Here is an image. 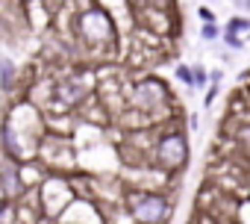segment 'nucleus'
<instances>
[{
    "instance_id": "1",
    "label": "nucleus",
    "mask_w": 250,
    "mask_h": 224,
    "mask_svg": "<svg viewBox=\"0 0 250 224\" xmlns=\"http://www.w3.org/2000/svg\"><path fill=\"white\" fill-rule=\"evenodd\" d=\"M127 203H130V215L139 224H165V218L171 212L168 201L162 195H156V192H139V189H133L130 198H127Z\"/></svg>"
},
{
    "instance_id": "9",
    "label": "nucleus",
    "mask_w": 250,
    "mask_h": 224,
    "mask_svg": "<svg viewBox=\"0 0 250 224\" xmlns=\"http://www.w3.org/2000/svg\"><path fill=\"white\" fill-rule=\"evenodd\" d=\"M215 97H218V83H215V86H212V89H209V94H206V106H209V103H212V100H215Z\"/></svg>"
},
{
    "instance_id": "10",
    "label": "nucleus",
    "mask_w": 250,
    "mask_h": 224,
    "mask_svg": "<svg viewBox=\"0 0 250 224\" xmlns=\"http://www.w3.org/2000/svg\"><path fill=\"white\" fill-rule=\"evenodd\" d=\"M3 215H6V209H0V221H3Z\"/></svg>"
},
{
    "instance_id": "7",
    "label": "nucleus",
    "mask_w": 250,
    "mask_h": 224,
    "mask_svg": "<svg viewBox=\"0 0 250 224\" xmlns=\"http://www.w3.org/2000/svg\"><path fill=\"white\" fill-rule=\"evenodd\" d=\"M224 39H227V45H229L232 50H241V47H244V42H241L238 36H232V33H224Z\"/></svg>"
},
{
    "instance_id": "3",
    "label": "nucleus",
    "mask_w": 250,
    "mask_h": 224,
    "mask_svg": "<svg viewBox=\"0 0 250 224\" xmlns=\"http://www.w3.org/2000/svg\"><path fill=\"white\" fill-rule=\"evenodd\" d=\"M247 30H250V21H247V18H232V21L227 24V33H232V36L247 33Z\"/></svg>"
},
{
    "instance_id": "4",
    "label": "nucleus",
    "mask_w": 250,
    "mask_h": 224,
    "mask_svg": "<svg viewBox=\"0 0 250 224\" xmlns=\"http://www.w3.org/2000/svg\"><path fill=\"white\" fill-rule=\"evenodd\" d=\"M0 77H3V86H6V89L12 86V65H9L6 59L0 62Z\"/></svg>"
},
{
    "instance_id": "5",
    "label": "nucleus",
    "mask_w": 250,
    "mask_h": 224,
    "mask_svg": "<svg viewBox=\"0 0 250 224\" xmlns=\"http://www.w3.org/2000/svg\"><path fill=\"white\" fill-rule=\"evenodd\" d=\"M197 18H200V24H215V12H212V9H206V6H200V9H197Z\"/></svg>"
},
{
    "instance_id": "6",
    "label": "nucleus",
    "mask_w": 250,
    "mask_h": 224,
    "mask_svg": "<svg viewBox=\"0 0 250 224\" xmlns=\"http://www.w3.org/2000/svg\"><path fill=\"white\" fill-rule=\"evenodd\" d=\"M200 36H203L206 42H212V39H218V27H215V24H203V27H200Z\"/></svg>"
},
{
    "instance_id": "8",
    "label": "nucleus",
    "mask_w": 250,
    "mask_h": 224,
    "mask_svg": "<svg viewBox=\"0 0 250 224\" xmlns=\"http://www.w3.org/2000/svg\"><path fill=\"white\" fill-rule=\"evenodd\" d=\"M177 77H180L186 86H191V68H188V65H180V68H177Z\"/></svg>"
},
{
    "instance_id": "2",
    "label": "nucleus",
    "mask_w": 250,
    "mask_h": 224,
    "mask_svg": "<svg viewBox=\"0 0 250 224\" xmlns=\"http://www.w3.org/2000/svg\"><path fill=\"white\" fill-rule=\"evenodd\" d=\"M153 157L165 168H180L186 162V157H188V148H186L183 133H165V136H159L156 145H153Z\"/></svg>"
}]
</instances>
